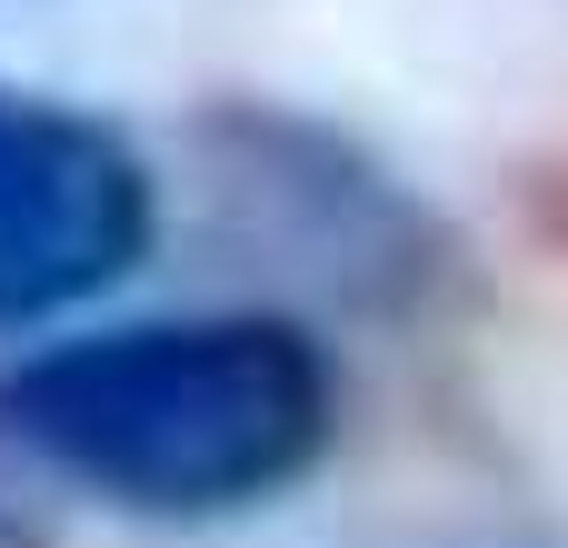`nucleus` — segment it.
<instances>
[{
  "label": "nucleus",
  "instance_id": "nucleus-1",
  "mask_svg": "<svg viewBox=\"0 0 568 548\" xmlns=\"http://www.w3.org/2000/svg\"><path fill=\"white\" fill-rule=\"evenodd\" d=\"M339 439V359L290 309H170L20 349L0 449L120 519H250Z\"/></svg>",
  "mask_w": 568,
  "mask_h": 548
},
{
  "label": "nucleus",
  "instance_id": "nucleus-2",
  "mask_svg": "<svg viewBox=\"0 0 568 548\" xmlns=\"http://www.w3.org/2000/svg\"><path fill=\"white\" fill-rule=\"evenodd\" d=\"M150 230L160 190L140 150L70 100L0 80V339L130 280L150 260Z\"/></svg>",
  "mask_w": 568,
  "mask_h": 548
},
{
  "label": "nucleus",
  "instance_id": "nucleus-3",
  "mask_svg": "<svg viewBox=\"0 0 568 548\" xmlns=\"http://www.w3.org/2000/svg\"><path fill=\"white\" fill-rule=\"evenodd\" d=\"M210 160L230 180V200L250 210V230L270 250H290L300 270L339 280V290H409L439 270V230L419 220V200L369 160L349 150L339 130L320 120H290V110H220L210 120Z\"/></svg>",
  "mask_w": 568,
  "mask_h": 548
}]
</instances>
